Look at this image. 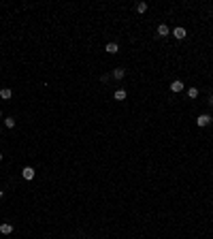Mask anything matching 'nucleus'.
<instances>
[{
    "label": "nucleus",
    "mask_w": 213,
    "mask_h": 239,
    "mask_svg": "<svg viewBox=\"0 0 213 239\" xmlns=\"http://www.w3.org/2000/svg\"><path fill=\"white\" fill-rule=\"evenodd\" d=\"M196 124H198V126H209V124H211V115H207V113H202V115H198V120H196Z\"/></svg>",
    "instance_id": "1"
},
{
    "label": "nucleus",
    "mask_w": 213,
    "mask_h": 239,
    "mask_svg": "<svg viewBox=\"0 0 213 239\" xmlns=\"http://www.w3.org/2000/svg\"><path fill=\"white\" fill-rule=\"evenodd\" d=\"M21 177H23V179H28V182H30V179H34V169H32V166H23Z\"/></svg>",
    "instance_id": "2"
},
{
    "label": "nucleus",
    "mask_w": 213,
    "mask_h": 239,
    "mask_svg": "<svg viewBox=\"0 0 213 239\" xmlns=\"http://www.w3.org/2000/svg\"><path fill=\"white\" fill-rule=\"evenodd\" d=\"M0 233H2V235H11V233H13V224L2 222V224H0Z\"/></svg>",
    "instance_id": "3"
},
{
    "label": "nucleus",
    "mask_w": 213,
    "mask_h": 239,
    "mask_svg": "<svg viewBox=\"0 0 213 239\" xmlns=\"http://www.w3.org/2000/svg\"><path fill=\"white\" fill-rule=\"evenodd\" d=\"M168 32H171V30H168L166 24H160V26H158V37H168Z\"/></svg>",
    "instance_id": "4"
},
{
    "label": "nucleus",
    "mask_w": 213,
    "mask_h": 239,
    "mask_svg": "<svg viewBox=\"0 0 213 239\" xmlns=\"http://www.w3.org/2000/svg\"><path fill=\"white\" fill-rule=\"evenodd\" d=\"M183 88H185V86H183V83H181L179 79H175L173 83H171V90H173V92H181Z\"/></svg>",
    "instance_id": "5"
},
{
    "label": "nucleus",
    "mask_w": 213,
    "mask_h": 239,
    "mask_svg": "<svg viewBox=\"0 0 213 239\" xmlns=\"http://www.w3.org/2000/svg\"><path fill=\"white\" fill-rule=\"evenodd\" d=\"M11 96H13V92H11L9 88H2V90H0V98H2V100H9Z\"/></svg>",
    "instance_id": "6"
},
{
    "label": "nucleus",
    "mask_w": 213,
    "mask_h": 239,
    "mask_svg": "<svg viewBox=\"0 0 213 239\" xmlns=\"http://www.w3.org/2000/svg\"><path fill=\"white\" fill-rule=\"evenodd\" d=\"M107 51H109V54H117V51H119V45H117V43H107Z\"/></svg>",
    "instance_id": "7"
},
{
    "label": "nucleus",
    "mask_w": 213,
    "mask_h": 239,
    "mask_svg": "<svg viewBox=\"0 0 213 239\" xmlns=\"http://www.w3.org/2000/svg\"><path fill=\"white\" fill-rule=\"evenodd\" d=\"M175 38H179V41H181V38H185V30H183V28H175Z\"/></svg>",
    "instance_id": "8"
},
{
    "label": "nucleus",
    "mask_w": 213,
    "mask_h": 239,
    "mask_svg": "<svg viewBox=\"0 0 213 239\" xmlns=\"http://www.w3.org/2000/svg\"><path fill=\"white\" fill-rule=\"evenodd\" d=\"M124 75H126L124 69H115V71H113V77H115V79H124Z\"/></svg>",
    "instance_id": "9"
},
{
    "label": "nucleus",
    "mask_w": 213,
    "mask_h": 239,
    "mask_svg": "<svg viewBox=\"0 0 213 239\" xmlns=\"http://www.w3.org/2000/svg\"><path fill=\"white\" fill-rule=\"evenodd\" d=\"M136 11H138V13H145V11H147V2H138V4H136Z\"/></svg>",
    "instance_id": "10"
},
{
    "label": "nucleus",
    "mask_w": 213,
    "mask_h": 239,
    "mask_svg": "<svg viewBox=\"0 0 213 239\" xmlns=\"http://www.w3.org/2000/svg\"><path fill=\"white\" fill-rule=\"evenodd\" d=\"M115 98H117V100H124V98H126V90H117Z\"/></svg>",
    "instance_id": "11"
},
{
    "label": "nucleus",
    "mask_w": 213,
    "mask_h": 239,
    "mask_svg": "<svg viewBox=\"0 0 213 239\" xmlns=\"http://www.w3.org/2000/svg\"><path fill=\"white\" fill-rule=\"evenodd\" d=\"M4 124H6V128H13V126H15V120H13V117H6Z\"/></svg>",
    "instance_id": "12"
},
{
    "label": "nucleus",
    "mask_w": 213,
    "mask_h": 239,
    "mask_svg": "<svg viewBox=\"0 0 213 239\" xmlns=\"http://www.w3.org/2000/svg\"><path fill=\"white\" fill-rule=\"evenodd\" d=\"M188 96H190V98H196V96H198V90H196V88H190V90H188Z\"/></svg>",
    "instance_id": "13"
},
{
    "label": "nucleus",
    "mask_w": 213,
    "mask_h": 239,
    "mask_svg": "<svg viewBox=\"0 0 213 239\" xmlns=\"http://www.w3.org/2000/svg\"><path fill=\"white\" fill-rule=\"evenodd\" d=\"M209 105H213V96H211V103H209Z\"/></svg>",
    "instance_id": "14"
},
{
    "label": "nucleus",
    "mask_w": 213,
    "mask_h": 239,
    "mask_svg": "<svg viewBox=\"0 0 213 239\" xmlns=\"http://www.w3.org/2000/svg\"><path fill=\"white\" fill-rule=\"evenodd\" d=\"M0 199H2V190H0Z\"/></svg>",
    "instance_id": "15"
},
{
    "label": "nucleus",
    "mask_w": 213,
    "mask_h": 239,
    "mask_svg": "<svg viewBox=\"0 0 213 239\" xmlns=\"http://www.w3.org/2000/svg\"><path fill=\"white\" fill-rule=\"evenodd\" d=\"M0 162H2V154H0Z\"/></svg>",
    "instance_id": "16"
},
{
    "label": "nucleus",
    "mask_w": 213,
    "mask_h": 239,
    "mask_svg": "<svg viewBox=\"0 0 213 239\" xmlns=\"http://www.w3.org/2000/svg\"><path fill=\"white\" fill-rule=\"evenodd\" d=\"M0 117H2V113H0Z\"/></svg>",
    "instance_id": "17"
}]
</instances>
